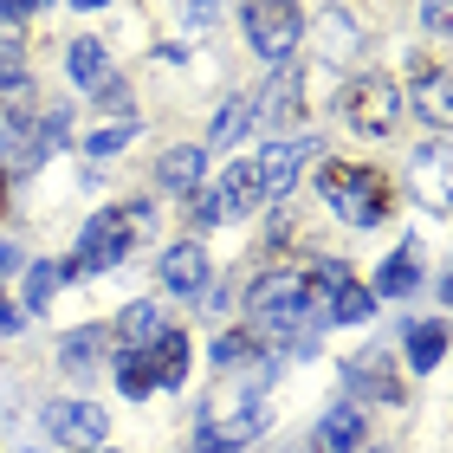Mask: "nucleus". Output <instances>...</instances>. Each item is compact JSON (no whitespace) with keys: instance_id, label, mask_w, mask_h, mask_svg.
Wrapping results in <instances>:
<instances>
[{"instance_id":"1","label":"nucleus","mask_w":453,"mask_h":453,"mask_svg":"<svg viewBox=\"0 0 453 453\" xmlns=\"http://www.w3.org/2000/svg\"><path fill=\"white\" fill-rule=\"evenodd\" d=\"M298 292H304V324L324 331V324H369L376 318V298L369 285H357L343 259H318L311 273H298Z\"/></svg>"},{"instance_id":"2","label":"nucleus","mask_w":453,"mask_h":453,"mask_svg":"<svg viewBox=\"0 0 453 453\" xmlns=\"http://www.w3.org/2000/svg\"><path fill=\"white\" fill-rule=\"evenodd\" d=\"M246 311H253L259 331H273L292 357H311V331H304V292H298V273H265L253 279L246 292Z\"/></svg>"},{"instance_id":"3","label":"nucleus","mask_w":453,"mask_h":453,"mask_svg":"<svg viewBox=\"0 0 453 453\" xmlns=\"http://www.w3.org/2000/svg\"><path fill=\"white\" fill-rule=\"evenodd\" d=\"M318 188H324V201H331V214L349 220V226L388 220V181L369 169V162H324Z\"/></svg>"},{"instance_id":"4","label":"nucleus","mask_w":453,"mask_h":453,"mask_svg":"<svg viewBox=\"0 0 453 453\" xmlns=\"http://www.w3.org/2000/svg\"><path fill=\"white\" fill-rule=\"evenodd\" d=\"M240 27H246V39H253V52L265 65H285L298 52L304 13H298V0H240Z\"/></svg>"},{"instance_id":"5","label":"nucleus","mask_w":453,"mask_h":453,"mask_svg":"<svg viewBox=\"0 0 453 453\" xmlns=\"http://www.w3.org/2000/svg\"><path fill=\"white\" fill-rule=\"evenodd\" d=\"M130 246H136V226H130V214H123V208H111V214L85 220V234H78V253H72L65 265H72V273H85V279H97V273H117V265L130 259Z\"/></svg>"},{"instance_id":"6","label":"nucleus","mask_w":453,"mask_h":453,"mask_svg":"<svg viewBox=\"0 0 453 453\" xmlns=\"http://www.w3.org/2000/svg\"><path fill=\"white\" fill-rule=\"evenodd\" d=\"M395 117H402V91H395V78H357V85L343 91V123L357 136H388L395 130Z\"/></svg>"},{"instance_id":"7","label":"nucleus","mask_w":453,"mask_h":453,"mask_svg":"<svg viewBox=\"0 0 453 453\" xmlns=\"http://www.w3.org/2000/svg\"><path fill=\"white\" fill-rule=\"evenodd\" d=\"M58 136H65V111H7V162L13 169H39L52 150H58Z\"/></svg>"},{"instance_id":"8","label":"nucleus","mask_w":453,"mask_h":453,"mask_svg":"<svg viewBox=\"0 0 453 453\" xmlns=\"http://www.w3.org/2000/svg\"><path fill=\"white\" fill-rule=\"evenodd\" d=\"M46 434L72 453H97L111 434V415L97 402H46Z\"/></svg>"},{"instance_id":"9","label":"nucleus","mask_w":453,"mask_h":453,"mask_svg":"<svg viewBox=\"0 0 453 453\" xmlns=\"http://www.w3.org/2000/svg\"><path fill=\"white\" fill-rule=\"evenodd\" d=\"M72 85L78 91H91V97H104L111 111H123L130 104V91H123V78H117V65H111V52L97 46V39H72Z\"/></svg>"},{"instance_id":"10","label":"nucleus","mask_w":453,"mask_h":453,"mask_svg":"<svg viewBox=\"0 0 453 453\" xmlns=\"http://www.w3.org/2000/svg\"><path fill=\"white\" fill-rule=\"evenodd\" d=\"M259 175H253V156H246V162H234V169H226V181H220V188H208V208H214V226L220 220H240V214H253L259 208Z\"/></svg>"},{"instance_id":"11","label":"nucleus","mask_w":453,"mask_h":453,"mask_svg":"<svg viewBox=\"0 0 453 453\" xmlns=\"http://www.w3.org/2000/svg\"><path fill=\"white\" fill-rule=\"evenodd\" d=\"M304 156H318L311 142H304V150H298V142H265V150L253 156L259 195H265V201H279V195H285V188H292V181H298V162H304Z\"/></svg>"},{"instance_id":"12","label":"nucleus","mask_w":453,"mask_h":453,"mask_svg":"<svg viewBox=\"0 0 453 453\" xmlns=\"http://www.w3.org/2000/svg\"><path fill=\"white\" fill-rule=\"evenodd\" d=\"M343 388H349V402H382V408H395L402 402V382H395V369H388L382 357H363V363H343Z\"/></svg>"},{"instance_id":"13","label":"nucleus","mask_w":453,"mask_h":453,"mask_svg":"<svg viewBox=\"0 0 453 453\" xmlns=\"http://www.w3.org/2000/svg\"><path fill=\"white\" fill-rule=\"evenodd\" d=\"M162 285H169L175 298H201L208 292V253H201V240H181L162 253Z\"/></svg>"},{"instance_id":"14","label":"nucleus","mask_w":453,"mask_h":453,"mask_svg":"<svg viewBox=\"0 0 453 453\" xmlns=\"http://www.w3.org/2000/svg\"><path fill=\"white\" fill-rule=\"evenodd\" d=\"M357 441H363V408H357V402H337L331 415L318 421L311 453H357Z\"/></svg>"},{"instance_id":"15","label":"nucleus","mask_w":453,"mask_h":453,"mask_svg":"<svg viewBox=\"0 0 453 453\" xmlns=\"http://www.w3.org/2000/svg\"><path fill=\"white\" fill-rule=\"evenodd\" d=\"M421 285V259H415V246H395V253L382 259V273H376V285H369V298H408Z\"/></svg>"},{"instance_id":"16","label":"nucleus","mask_w":453,"mask_h":453,"mask_svg":"<svg viewBox=\"0 0 453 453\" xmlns=\"http://www.w3.org/2000/svg\"><path fill=\"white\" fill-rule=\"evenodd\" d=\"M162 331H169V318H162V304H150V298L130 304V311L117 318V343H123V349H136V357H150V343H156Z\"/></svg>"},{"instance_id":"17","label":"nucleus","mask_w":453,"mask_h":453,"mask_svg":"<svg viewBox=\"0 0 453 453\" xmlns=\"http://www.w3.org/2000/svg\"><path fill=\"white\" fill-rule=\"evenodd\" d=\"M441 357H447V324H441V318L408 324V369L427 376V369H441Z\"/></svg>"},{"instance_id":"18","label":"nucleus","mask_w":453,"mask_h":453,"mask_svg":"<svg viewBox=\"0 0 453 453\" xmlns=\"http://www.w3.org/2000/svg\"><path fill=\"white\" fill-rule=\"evenodd\" d=\"M104 349H111V337L97 331H72L65 343H58V363H65V376H97V363H104Z\"/></svg>"},{"instance_id":"19","label":"nucleus","mask_w":453,"mask_h":453,"mask_svg":"<svg viewBox=\"0 0 453 453\" xmlns=\"http://www.w3.org/2000/svg\"><path fill=\"white\" fill-rule=\"evenodd\" d=\"M150 376H156V388H181V382H188V337H181V331H162L156 337Z\"/></svg>"},{"instance_id":"20","label":"nucleus","mask_w":453,"mask_h":453,"mask_svg":"<svg viewBox=\"0 0 453 453\" xmlns=\"http://www.w3.org/2000/svg\"><path fill=\"white\" fill-rule=\"evenodd\" d=\"M65 279H72V265H65V259H39L33 273H27V298H19V311H46Z\"/></svg>"},{"instance_id":"21","label":"nucleus","mask_w":453,"mask_h":453,"mask_svg":"<svg viewBox=\"0 0 453 453\" xmlns=\"http://www.w3.org/2000/svg\"><path fill=\"white\" fill-rule=\"evenodd\" d=\"M201 150H188V142H181V150H169L162 156V188H175V195H195L201 188Z\"/></svg>"},{"instance_id":"22","label":"nucleus","mask_w":453,"mask_h":453,"mask_svg":"<svg viewBox=\"0 0 453 453\" xmlns=\"http://www.w3.org/2000/svg\"><path fill=\"white\" fill-rule=\"evenodd\" d=\"M130 136H136V117H117V123H104V130L85 136V156L104 162V156H117V150H130Z\"/></svg>"},{"instance_id":"23","label":"nucleus","mask_w":453,"mask_h":453,"mask_svg":"<svg viewBox=\"0 0 453 453\" xmlns=\"http://www.w3.org/2000/svg\"><path fill=\"white\" fill-rule=\"evenodd\" d=\"M117 388H123L130 402H150V388H156V376H150V357H136V349H130V357L117 363Z\"/></svg>"},{"instance_id":"24","label":"nucleus","mask_w":453,"mask_h":453,"mask_svg":"<svg viewBox=\"0 0 453 453\" xmlns=\"http://www.w3.org/2000/svg\"><path fill=\"white\" fill-rule=\"evenodd\" d=\"M246 123H253V104L246 97H234V104H220V117H214V142H234Z\"/></svg>"},{"instance_id":"25","label":"nucleus","mask_w":453,"mask_h":453,"mask_svg":"<svg viewBox=\"0 0 453 453\" xmlns=\"http://www.w3.org/2000/svg\"><path fill=\"white\" fill-rule=\"evenodd\" d=\"M39 7H52V0H0V19H7V27H19V19H33Z\"/></svg>"},{"instance_id":"26","label":"nucleus","mask_w":453,"mask_h":453,"mask_svg":"<svg viewBox=\"0 0 453 453\" xmlns=\"http://www.w3.org/2000/svg\"><path fill=\"white\" fill-rule=\"evenodd\" d=\"M421 19H427L434 33H441V27H447V0H427V7H421Z\"/></svg>"},{"instance_id":"27","label":"nucleus","mask_w":453,"mask_h":453,"mask_svg":"<svg viewBox=\"0 0 453 453\" xmlns=\"http://www.w3.org/2000/svg\"><path fill=\"white\" fill-rule=\"evenodd\" d=\"M13 265H19V246H13V240H0V279H7Z\"/></svg>"},{"instance_id":"28","label":"nucleus","mask_w":453,"mask_h":453,"mask_svg":"<svg viewBox=\"0 0 453 453\" xmlns=\"http://www.w3.org/2000/svg\"><path fill=\"white\" fill-rule=\"evenodd\" d=\"M13 331H19V311H13L7 298H0V337H13Z\"/></svg>"},{"instance_id":"29","label":"nucleus","mask_w":453,"mask_h":453,"mask_svg":"<svg viewBox=\"0 0 453 453\" xmlns=\"http://www.w3.org/2000/svg\"><path fill=\"white\" fill-rule=\"evenodd\" d=\"M208 19H214V0H195V7H188V27H208Z\"/></svg>"},{"instance_id":"30","label":"nucleus","mask_w":453,"mask_h":453,"mask_svg":"<svg viewBox=\"0 0 453 453\" xmlns=\"http://www.w3.org/2000/svg\"><path fill=\"white\" fill-rule=\"evenodd\" d=\"M195 453H246V447H220V441H208V434H195Z\"/></svg>"},{"instance_id":"31","label":"nucleus","mask_w":453,"mask_h":453,"mask_svg":"<svg viewBox=\"0 0 453 453\" xmlns=\"http://www.w3.org/2000/svg\"><path fill=\"white\" fill-rule=\"evenodd\" d=\"M72 7H85V13H97V7H104V0H72Z\"/></svg>"},{"instance_id":"32","label":"nucleus","mask_w":453,"mask_h":453,"mask_svg":"<svg viewBox=\"0 0 453 453\" xmlns=\"http://www.w3.org/2000/svg\"><path fill=\"white\" fill-rule=\"evenodd\" d=\"M0 208H7V175H0Z\"/></svg>"}]
</instances>
